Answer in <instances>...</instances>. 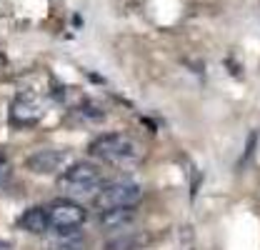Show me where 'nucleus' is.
Wrapping results in <instances>:
<instances>
[{
    "label": "nucleus",
    "instance_id": "3",
    "mask_svg": "<svg viewBox=\"0 0 260 250\" xmlns=\"http://www.w3.org/2000/svg\"><path fill=\"white\" fill-rule=\"evenodd\" d=\"M100 183H103V173H100V165L95 163H70L60 173L58 178V188L63 190L65 195H90L100 190Z\"/></svg>",
    "mask_w": 260,
    "mask_h": 250
},
{
    "label": "nucleus",
    "instance_id": "9",
    "mask_svg": "<svg viewBox=\"0 0 260 250\" xmlns=\"http://www.w3.org/2000/svg\"><path fill=\"white\" fill-rule=\"evenodd\" d=\"M105 250H140L138 248V235L118 233L113 240H108V243H105Z\"/></svg>",
    "mask_w": 260,
    "mask_h": 250
},
{
    "label": "nucleus",
    "instance_id": "4",
    "mask_svg": "<svg viewBox=\"0 0 260 250\" xmlns=\"http://www.w3.org/2000/svg\"><path fill=\"white\" fill-rule=\"evenodd\" d=\"M88 220V210L75 203V200H58L50 205V228L58 235H70L78 233Z\"/></svg>",
    "mask_w": 260,
    "mask_h": 250
},
{
    "label": "nucleus",
    "instance_id": "1",
    "mask_svg": "<svg viewBox=\"0 0 260 250\" xmlns=\"http://www.w3.org/2000/svg\"><path fill=\"white\" fill-rule=\"evenodd\" d=\"M88 153L100 163L128 165L143 155V148L135 138H130L125 133H103L88 145Z\"/></svg>",
    "mask_w": 260,
    "mask_h": 250
},
{
    "label": "nucleus",
    "instance_id": "10",
    "mask_svg": "<svg viewBox=\"0 0 260 250\" xmlns=\"http://www.w3.org/2000/svg\"><path fill=\"white\" fill-rule=\"evenodd\" d=\"M53 250H88V248H85V240L78 238V233H70V235H60V240L53 245Z\"/></svg>",
    "mask_w": 260,
    "mask_h": 250
},
{
    "label": "nucleus",
    "instance_id": "7",
    "mask_svg": "<svg viewBox=\"0 0 260 250\" xmlns=\"http://www.w3.org/2000/svg\"><path fill=\"white\" fill-rule=\"evenodd\" d=\"M18 225L30 233V235H43L50 230V208H43V205H32L28 208L20 218H18Z\"/></svg>",
    "mask_w": 260,
    "mask_h": 250
},
{
    "label": "nucleus",
    "instance_id": "6",
    "mask_svg": "<svg viewBox=\"0 0 260 250\" xmlns=\"http://www.w3.org/2000/svg\"><path fill=\"white\" fill-rule=\"evenodd\" d=\"M25 165L35 175H55V173H63L70 165V155L63 150H35L25 160Z\"/></svg>",
    "mask_w": 260,
    "mask_h": 250
},
{
    "label": "nucleus",
    "instance_id": "11",
    "mask_svg": "<svg viewBox=\"0 0 260 250\" xmlns=\"http://www.w3.org/2000/svg\"><path fill=\"white\" fill-rule=\"evenodd\" d=\"M10 178H13V163H10V158L0 150V188L8 185Z\"/></svg>",
    "mask_w": 260,
    "mask_h": 250
},
{
    "label": "nucleus",
    "instance_id": "5",
    "mask_svg": "<svg viewBox=\"0 0 260 250\" xmlns=\"http://www.w3.org/2000/svg\"><path fill=\"white\" fill-rule=\"evenodd\" d=\"M43 118V103L38 100V95L23 93L18 95L10 105V123L18 128H30V125L40 123Z\"/></svg>",
    "mask_w": 260,
    "mask_h": 250
},
{
    "label": "nucleus",
    "instance_id": "8",
    "mask_svg": "<svg viewBox=\"0 0 260 250\" xmlns=\"http://www.w3.org/2000/svg\"><path fill=\"white\" fill-rule=\"evenodd\" d=\"M133 220H135V208H115V210H103L100 213V225L105 230H113V233L125 230Z\"/></svg>",
    "mask_w": 260,
    "mask_h": 250
},
{
    "label": "nucleus",
    "instance_id": "2",
    "mask_svg": "<svg viewBox=\"0 0 260 250\" xmlns=\"http://www.w3.org/2000/svg\"><path fill=\"white\" fill-rule=\"evenodd\" d=\"M140 198H143L140 183H135L130 178H120V180L100 185V190L93 195V205L98 213L115 210V208H135L140 203Z\"/></svg>",
    "mask_w": 260,
    "mask_h": 250
}]
</instances>
